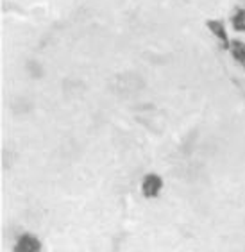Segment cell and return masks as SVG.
<instances>
[{"mask_svg":"<svg viewBox=\"0 0 245 252\" xmlns=\"http://www.w3.org/2000/svg\"><path fill=\"white\" fill-rule=\"evenodd\" d=\"M163 177L156 172H149V174L143 175L141 179V185H140V189H141V195L145 199H158L161 191H163Z\"/></svg>","mask_w":245,"mask_h":252,"instance_id":"1","label":"cell"},{"mask_svg":"<svg viewBox=\"0 0 245 252\" xmlns=\"http://www.w3.org/2000/svg\"><path fill=\"white\" fill-rule=\"evenodd\" d=\"M206 29L208 32L211 34L213 38L216 39V43L220 45L222 49L227 50L231 45V38H229V32H227V25L224 20L220 18H210L206 20Z\"/></svg>","mask_w":245,"mask_h":252,"instance_id":"2","label":"cell"},{"mask_svg":"<svg viewBox=\"0 0 245 252\" xmlns=\"http://www.w3.org/2000/svg\"><path fill=\"white\" fill-rule=\"evenodd\" d=\"M13 252H41V242L33 233H24L15 242Z\"/></svg>","mask_w":245,"mask_h":252,"instance_id":"3","label":"cell"},{"mask_svg":"<svg viewBox=\"0 0 245 252\" xmlns=\"http://www.w3.org/2000/svg\"><path fill=\"white\" fill-rule=\"evenodd\" d=\"M227 52H229L231 59L236 63V66H240L242 70L245 72V41L244 39H231V45L229 49H227Z\"/></svg>","mask_w":245,"mask_h":252,"instance_id":"4","label":"cell"},{"mask_svg":"<svg viewBox=\"0 0 245 252\" xmlns=\"http://www.w3.org/2000/svg\"><path fill=\"white\" fill-rule=\"evenodd\" d=\"M229 27L235 32L245 34V7L244 5H236L229 16Z\"/></svg>","mask_w":245,"mask_h":252,"instance_id":"5","label":"cell"}]
</instances>
